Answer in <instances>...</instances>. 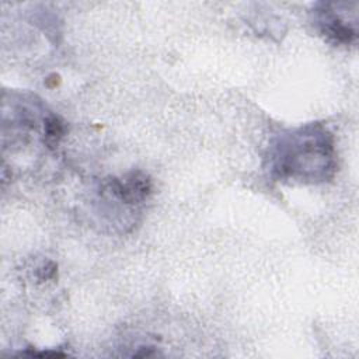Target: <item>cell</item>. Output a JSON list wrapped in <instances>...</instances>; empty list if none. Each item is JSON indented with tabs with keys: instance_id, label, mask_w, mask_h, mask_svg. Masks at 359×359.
<instances>
[{
	"instance_id": "6da1fadb",
	"label": "cell",
	"mask_w": 359,
	"mask_h": 359,
	"mask_svg": "<svg viewBox=\"0 0 359 359\" xmlns=\"http://www.w3.org/2000/svg\"><path fill=\"white\" fill-rule=\"evenodd\" d=\"M269 168L278 180L317 184L330 180L337 168L331 132L309 123L280 135L271 146Z\"/></svg>"
},
{
	"instance_id": "7a4b0ae2",
	"label": "cell",
	"mask_w": 359,
	"mask_h": 359,
	"mask_svg": "<svg viewBox=\"0 0 359 359\" xmlns=\"http://www.w3.org/2000/svg\"><path fill=\"white\" fill-rule=\"evenodd\" d=\"M358 4L345 1H320L314 6V25L328 41L351 45L358 38Z\"/></svg>"
},
{
	"instance_id": "3957f363",
	"label": "cell",
	"mask_w": 359,
	"mask_h": 359,
	"mask_svg": "<svg viewBox=\"0 0 359 359\" xmlns=\"http://www.w3.org/2000/svg\"><path fill=\"white\" fill-rule=\"evenodd\" d=\"M114 199L125 205H139L151 194V181L142 171H132L123 178H112L105 184Z\"/></svg>"
},
{
	"instance_id": "277c9868",
	"label": "cell",
	"mask_w": 359,
	"mask_h": 359,
	"mask_svg": "<svg viewBox=\"0 0 359 359\" xmlns=\"http://www.w3.org/2000/svg\"><path fill=\"white\" fill-rule=\"evenodd\" d=\"M63 133H65V125L59 116L48 115L43 119V142L49 147L56 146L62 139Z\"/></svg>"
}]
</instances>
